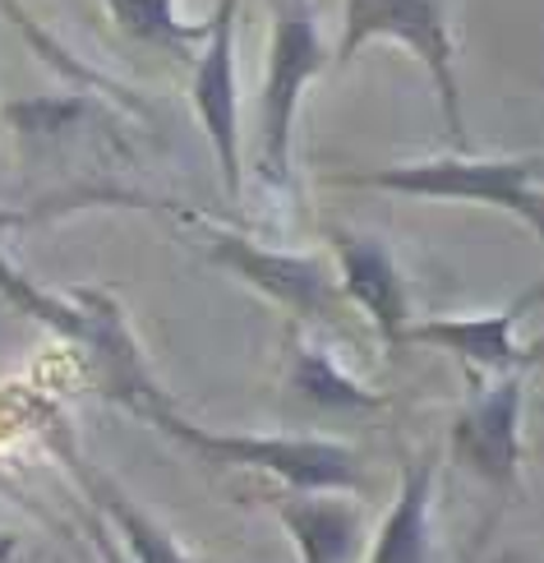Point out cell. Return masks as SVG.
<instances>
[{"label": "cell", "mask_w": 544, "mask_h": 563, "mask_svg": "<svg viewBox=\"0 0 544 563\" xmlns=\"http://www.w3.org/2000/svg\"><path fill=\"white\" fill-rule=\"evenodd\" d=\"M56 443V453L60 462L75 472V481L88 489V499H92V512H107V531L115 536V545H121V554L130 563H195L180 545H176V536L167 527H157L144 508H138L121 485H115L111 476H102L92 462L79 457V449L69 439H52Z\"/></svg>", "instance_id": "30bf717a"}, {"label": "cell", "mask_w": 544, "mask_h": 563, "mask_svg": "<svg viewBox=\"0 0 544 563\" xmlns=\"http://www.w3.org/2000/svg\"><path fill=\"white\" fill-rule=\"evenodd\" d=\"M107 10L130 42L157 46V52L171 56H195V46H203L208 37V19L189 23L176 10V0H107Z\"/></svg>", "instance_id": "5bb4252c"}, {"label": "cell", "mask_w": 544, "mask_h": 563, "mask_svg": "<svg viewBox=\"0 0 544 563\" xmlns=\"http://www.w3.org/2000/svg\"><path fill=\"white\" fill-rule=\"evenodd\" d=\"M235 19L241 0H218L208 14V37L189 75V102L218 157V172L231 199L245 195V153H241V98H235Z\"/></svg>", "instance_id": "8992f818"}, {"label": "cell", "mask_w": 544, "mask_h": 563, "mask_svg": "<svg viewBox=\"0 0 544 563\" xmlns=\"http://www.w3.org/2000/svg\"><path fill=\"white\" fill-rule=\"evenodd\" d=\"M138 420L157 426L167 439L185 443L189 453H199L218 466H245V472H264L281 481L291 495H351L365 485V472L356 453L346 443L333 439H281V434H222V430H203L195 420H185L167 393L153 388L138 402H130Z\"/></svg>", "instance_id": "6da1fadb"}, {"label": "cell", "mask_w": 544, "mask_h": 563, "mask_svg": "<svg viewBox=\"0 0 544 563\" xmlns=\"http://www.w3.org/2000/svg\"><path fill=\"white\" fill-rule=\"evenodd\" d=\"M378 37L411 46V52L424 60V69H430V79H434V92H438L443 121H447V144H453V153H466L457 42H453V29H447L443 0H346L337 65H351L360 46H369Z\"/></svg>", "instance_id": "277c9868"}, {"label": "cell", "mask_w": 544, "mask_h": 563, "mask_svg": "<svg viewBox=\"0 0 544 563\" xmlns=\"http://www.w3.org/2000/svg\"><path fill=\"white\" fill-rule=\"evenodd\" d=\"M434 453L401 462V485L384 527L374 536L369 563H430L434 550Z\"/></svg>", "instance_id": "8fae6325"}, {"label": "cell", "mask_w": 544, "mask_h": 563, "mask_svg": "<svg viewBox=\"0 0 544 563\" xmlns=\"http://www.w3.org/2000/svg\"><path fill=\"white\" fill-rule=\"evenodd\" d=\"M522 407L526 374H503L470 397V407L453 420V453L499 495H512L522 481Z\"/></svg>", "instance_id": "52a82bcc"}, {"label": "cell", "mask_w": 544, "mask_h": 563, "mask_svg": "<svg viewBox=\"0 0 544 563\" xmlns=\"http://www.w3.org/2000/svg\"><path fill=\"white\" fill-rule=\"evenodd\" d=\"M323 69H327V46L319 33L314 0H277L268 79H264V98H258V153H254L258 185L273 195H281L291 180L300 98Z\"/></svg>", "instance_id": "3957f363"}, {"label": "cell", "mask_w": 544, "mask_h": 563, "mask_svg": "<svg viewBox=\"0 0 544 563\" xmlns=\"http://www.w3.org/2000/svg\"><path fill=\"white\" fill-rule=\"evenodd\" d=\"M199 236V250L218 268L249 282L254 291L277 300L296 323H342V291L327 277L323 260L314 254H291V250H268L249 241L245 231H231L222 222H208L199 213H180Z\"/></svg>", "instance_id": "5b68a950"}, {"label": "cell", "mask_w": 544, "mask_h": 563, "mask_svg": "<svg viewBox=\"0 0 544 563\" xmlns=\"http://www.w3.org/2000/svg\"><path fill=\"white\" fill-rule=\"evenodd\" d=\"M540 300V282L526 287L512 305L493 314H443V319H424L407 328V342H424V346H443L453 351L457 361L476 365L493 379L503 374H531L535 369V346L517 342V323H522Z\"/></svg>", "instance_id": "ba28073f"}, {"label": "cell", "mask_w": 544, "mask_h": 563, "mask_svg": "<svg viewBox=\"0 0 544 563\" xmlns=\"http://www.w3.org/2000/svg\"><path fill=\"white\" fill-rule=\"evenodd\" d=\"M291 388L310 407H323V411H378V407H388L384 393L351 379V374L333 361V351L304 342L300 323H291Z\"/></svg>", "instance_id": "4fadbf2b"}, {"label": "cell", "mask_w": 544, "mask_h": 563, "mask_svg": "<svg viewBox=\"0 0 544 563\" xmlns=\"http://www.w3.org/2000/svg\"><path fill=\"white\" fill-rule=\"evenodd\" d=\"M540 167L544 157L535 148L517 157L438 153V157L392 162V167H369V172H337L323 185L411 195V199H447V203H485V208H499V213H512L531 236H540Z\"/></svg>", "instance_id": "7a4b0ae2"}, {"label": "cell", "mask_w": 544, "mask_h": 563, "mask_svg": "<svg viewBox=\"0 0 544 563\" xmlns=\"http://www.w3.org/2000/svg\"><path fill=\"white\" fill-rule=\"evenodd\" d=\"M291 531L300 563H351L360 550V508L342 495H281L273 499Z\"/></svg>", "instance_id": "7c38bea8"}, {"label": "cell", "mask_w": 544, "mask_h": 563, "mask_svg": "<svg viewBox=\"0 0 544 563\" xmlns=\"http://www.w3.org/2000/svg\"><path fill=\"white\" fill-rule=\"evenodd\" d=\"M84 531H88V541H92V550L102 554V563H130L125 554H121V545H115V536L107 531V522H102V512H84Z\"/></svg>", "instance_id": "2e32d148"}, {"label": "cell", "mask_w": 544, "mask_h": 563, "mask_svg": "<svg viewBox=\"0 0 544 563\" xmlns=\"http://www.w3.org/2000/svg\"><path fill=\"white\" fill-rule=\"evenodd\" d=\"M0 499H10V504H19V508H33V499L23 495V489H19L10 476H0Z\"/></svg>", "instance_id": "e0dca14e"}, {"label": "cell", "mask_w": 544, "mask_h": 563, "mask_svg": "<svg viewBox=\"0 0 544 563\" xmlns=\"http://www.w3.org/2000/svg\"><path fill=\"white\" fill-rule=\"evenodd\" d=\"M5 121L23 134V139H52V134H65L69 125L84 115V102L79 98H33V102H10L5 111Z\"/></svg>", "instance_id": "9a60e30c"}, {"label": "cell", "mask_w": 544, "mask_h": 563, "mask_svg": "<svg viewBox=\"0 0 544 563\" xmlns=\"http://www.w3.org/2000/svg\"><path fill=\"white\" fill-rule=\"evenodd\" d=\"M333 241V254H337V291L342 300L360 305L369 314L378 342L384 351H397L407 346V328H411V305H407V282H401V268L388 254L384 241L374 236H360V231H346V227H333L327 231Z\"/></svg>", "instance_id": "9c48e42d"}]
</instances>
